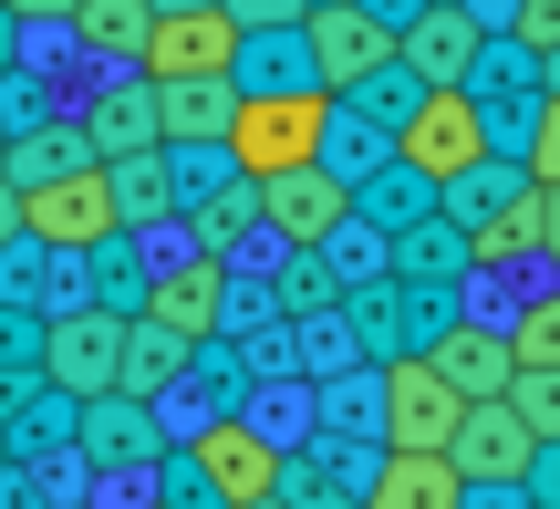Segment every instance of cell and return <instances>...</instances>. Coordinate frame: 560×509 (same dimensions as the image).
I'll return each mask as SVG.
<instances>
[{"label":"cell","mask_w":560,"mask_h":509,"mask_svg":"<svg viewBox=\"0 0 560 509\" xmlns=\"http://www.w3.org/2000/svg\"><path fill=\"white\" fill-rule=\"evenodd\" d=\"M11 240H21V198L0 187V250H11Z\"/></svg>","instance_id":"obj_42"},{"label":"cell","mask_w":560,"mask_h":509,"mask_svg":"<svg viewBox=\"0 0 560 509\" xmlns=\"http://www.w3.org/2000/svg\"><path fill=\"white\" fill-rule=\"evenodd\" d=\"M520 261H540V187H520L499 219L467 229V270H520Z\"/></svg>","instance_id":"obj_26"},{"label":"cell","mask_w":560,"mask_h":509,"mask_svg":"<svg viewBox=\"0 0 560 509\" xmlns=\"http://www.w3.org/2000/svg\"><path fill=\"white\" fill-rule=\"evenodd\" d=\"M229 53H240V32L219 21V0L208 11H177V21H145V53H136V83H229Z\"/></svg>","instance_id":"obj_7"},{"label":"cell","mask_w":560,"mask_h":509,"mask_svg":"<svg viewBox=\"0 0 560 509\" xmlns=\"http://www.w3.org/2000/svg\"><path fill=\"white\" fill-rule=\"evenodd\" d=\"M115 344H125V323H104V312H52L42 323V385L52 395H115Z\"/></svg>","instance_id":"obj_12"},{"label":"cell","mask_w":560,"mask_h":509,"mask_svg":"<svg viewBox=\"0 0 560 509\" xmlns=\"http://www.w3.org/2000/svg\"><path fill=\"white\" fill-rule=\"evenodd\" d=\"M353 11H363V21H374V32H405V21H416V11H425V0H353Z\"/></svg>","instance_id":"obj_38"},{"label":"cell","mask_w":560,"mask_h":509,"mask_svg":"<svg viewBox=\"0 0 560 509\" xmlns=\"http://www.w3.org/2000/svg\"><path fill=\"white\" fill-rule=\"evenodd\" d=\"M446 437H457V395H446L436 374L416 365V354L374 365V448H416V458H446Z\"/></svg>","instance_id":"obj_4"},{"label":"cell","mask_w":560,"mask_h":509,"mask_svg":"<svg viewBox=\"0 0 560 509\" xmlns=\"http://www.w3.org/2000/svg\"><path fill=\"white\" fill-rule=\"evenodd\" d=\"M229 115H240L229 83H166V94H156V146H219Z\"/></svg>","instance_id":"obj_25"},{"label":"cell","mask_w":560,"mask_h":509,"mask_svg":"<svg viewBox=\"0 0 560 509\" xmlns=\"http://www.w3.org/2000/svg\"><path fill=\"white\" fill-rule=\"evenodd\" d=\"M0 312H32V323L83 312V302H73V261L42 250V240H11V250H0Z\"/></svg>","instance_id":"obj_16"},{"label":"cell","mask_w":560,"mask_h":509,"mask_svg":"<svg viewBox=\"0 0 560 509\" xmlns=\"http://www.w3.org/2000/svg\"><path fill=\"white\" fill-rule=\"evenodd\" d=\"M509 333V365L520 374H560V281H540L520 302V323H499Z\"/></svg>","instance_id":"obj_29"},{"label":"cell","mask_w":560,"mask_h":509,"mask_svg":"<svg viewBox=\"0 0 560 509\" xmlns=\"http://www.w3.org/2000/svg\"><path fill=\"white\" fill-rule=\"evenodd\" d=\"M0 146H11V136H0Z\"/></svg>","instance_id":"obj_49"},{"label":"cell","mask_w":560,"mask_h":509,"mask_svg":"<svg viewBox=\"0 0 560 509\" xmlns=\"http://www.w3.org/2000/svg\"><path fill=\"white\" fill-rule=\"evenodd\" d=\"M509 416H520L540 448H560V374H520V385H509Z\"/></svg>","instance_id":"obj_32"},{"label":"cell","mask_w":560,"mask_h":509,"mask_svg":"<svg viewBox=\"0 0 560 509\" xmlns=\"http://www.w3.org/2000/svg\"><path fill=\"white\" fill-rule=\"evenodd\" d=\"M540 261L560 270V187H540Z\"/></svg>","instance_id":"obj_39"},{"label":"cell","mask_w":560,"mask_h":509,"mask_svg":"<svg viewBox=\"0 0 560 509\" xmlns=\"http://www.w3.org/2000/svg\"><path fill=\"white\" fill-rule=\"evenodd\" d=\"M520 187H529V177H520L509 157H478L467 177H446V187H436V219H446V229L467 240V229H478V219H499V208L520 198Z\"/></svg>","instance_id":"obj_28"},{"label":"cell","mask_w":560,"mask_h":509,"mask_svg":"<svg viewBox=\"0 0 560 509\" xmlns=\"http://www.w3.org/2000/svg\"><path fill=\"white\" fill-rule=\"evenodd\" d=\"M0 468H11V437H0Z\"/></svg>","instance_id":"obj_45"},{"label":"cell","mask_w":560,"mask_h":509,"mask_svg":"<svg viewBox=\"0 0 560 509\" xmlns=\"http://www.w3.org/2000/svg\"><path fill=\"white\" fill-rule=\"evenodd\" d=\"M301 416H312V437L374 448V365H342V374H322V385L301 395Z\"/></svg>","instance_id":"obj_23"},{"label":"cell","mask_w":560,"mask_h":509,"mask_svg":"<svg viewBox=\"0 0 560 509\" xmlns=\"http://www.w3.org/2000/svg\"><path fill=\"white\" fill-rule=\"evenodd\" d=\"M395 62L425 83V94H446V83H457L467 62H478V21H467L457 0H425V11L395 32Z\"/></svg>","instance_id":"obj_15"},{"label":"cell","mask_w":560,"mask_h":509,"mask_svg":"<svg viewBox=\"0 0 560 509\" xmlns=\"http://www.w3.org/2000/svg\"><path fill=\"white\" fill-rule=\"evenodd\" d=\"M301 53H312V94H353L395 62V32H374L353 0H322V11H301Z\"/></svg>","instance_id":"obj_6"},{"label":"cell","mask_w":560,"mask_h":509,"mask_svg":"<svg viewBox=\"0 0 560 509\" xmlns=\"http://www.w3.org/2000/svg\"><path fill=\"white\" fill-rule=\"evenodd\" d=\"M73 166H94V157H83V136H73V115H42V125H21V136L0 146V187H11V198L73 177Z\"/></svg>","instance_id":"obj_17"},{"label":"cell","mask_w":560,"mask_h":509,"mask_svg":"<svg viewBox=\"0 0 560 509\" xmlns=\"http://www.w3.org/2000/svg\"><path fill=\"white\" fill-rule=\"evenodd\" d=\"M540 94H550V104H560V53H550V62H540Z\"/></svg>","instance_id":"obj_44"},{"label":"cell","mask_w":560,"mask_h":509,"mask_svg":"<svg viewBox=\"0 0 560 509\" xmlns=\"http://www.w3.org/2000/svg\"><path fill=\"white\" fill-rule=\"evenodd\" d=\"M332 104H353L363 125H384V136H395V125H405V115H416V104H425V83L405 73V62H384L374 83H353V94H332Z\"/></svg>","instance_id":"obj_30"},{"label":"cell","mask_w":560,"mask_h":509,"mask_svg":"<svg viewBox=\"0 0 560 509\" xmlns=\"http://www.w3.org/2000/svg\"><path fill=\"white\" fill-rule=\"evenodd\" d=\"M529 448L540 437L509 416V395L499 406H457V437H446V468H457V489H520L529 478Z\"/></svg>","instance_id":"obj_9"},{"label":"cell","mask_w":560,"mask_h":509,"mask_svg":"<svg viewBox=\"0 0 560 509\" xmlns=\"http://www.w3.org/2000/svg\"><path fill=\"white\" fill-rule=\"evenodd\" d=\"M94 177H104V208H115V229H125V240L177 219V198H166V146H156V157H104Z\"/></svg>","instance_id":"obj_19"},{"label":"cell","mask_w":560,"mask_h":509,"mask_svg":"<svg viewBox=\"0 0 560 509\" xmlns=\"http://www.w3.org/2000/svg\"><path fill=\"white\" fill-rule=\"evenodd\" d=\"M260 509H280V499H260Z\"/></svg>","instance_id":"obj_48"},{"label":"cell","mask_w":560,"mask_h":509,"mask_svg":"<svg viewBox=\"0 0 560 509\" xmlns=\"http://www.w3.org/2000/svg\"><path fill=\"white\" fill-rule=\"evenodd\" d=\"M509 42H520L529 62H550L560 53V0H520V11H509Z\"/></svg>","instance_id":"obj_33"},{"label":"cell","mask_w":560,"mask_h":509,"mask_svg":"<svg viewBox=\"0 0 560 509\" xmlns=\"http://www.w3.org/2000/svg\"><path fill=\"white\" fill-rule=\"evenodd\" d=\"M301 11H322V0H301Z\"/></svg>","instance_id":"obj_46"},{"label":"cell","mask_w":560,"mask_h":509,"mask_svg":"<svg viewBox=\"0 0 560 509\" xmlns=\"http://www.w3.org/2000/svg\"><path fill=\"white\" fill-rule=\"evenodd\" d=\"M520 499H540V509H560V448H529V478H520Z\"/></svg>","instance_id":"obj_36"},{"label":"cell","mask_w":560,"mask_h":509,"mask_svg":"<svg viewBox=\"0 0 560 509\" xmlns=\"http://www.w3.org/2000/svg\"><path fill=\"white\" fill-rule=\"evenodd\" d=\"M62 42H83L104 73H136V53H145V0H83V11L62 21Z\"/></svg>","instance_id":"obj_24"},{"label":"cell","mask_w":560,"mask_h":509,"mask_svg":"<svg viewBox=\"0 0 560 509\" xmlns=\"http://www.w3.org/2000/svg\"><path fill=\"white\" fill-rule=\"evenodd\" d=\"M312 261L332 270V291H363V281H384V240H374V229H363V219H342L332 240L312 250Z\"/></svg>","instance_id":"obj_31"},{"label":"cell","mask_w":560,"mask_h":509,"mask_svg":"<svg viewBox=\"0 0 560 509\" xmlns=\"http://www.w3.org/2000/svg\"><path fill=\"white\" fill-rule=\"evenodd\" d=\"M219 21H229V32H291L301 0H219Z\"/></svg>","instance_id":"obj_34"},{"label":"cell","mask_w":560,"mask_h":509,"mask_svg":"<svg viewBox=\"0 0 560 509\" xmlns=\"http://www.w3.org/2000/svg\"><path fill=\"white\" fill-rule=\"evenodd\" d=\"M177 229H187V250H198V261H229L240 240H260V198H249V177H229V187H208V198H187Z\"/></svg>","instance_id":"obj_21"},{"label":"cell","mask_w":560,"mask_h":509,"mask_svg":"<svg viewBox=\"0 0 560 509\" xmlns=\"http://www.w3.org/2000/svg\"><path fill=\"white\" fill-rule=\"evenodd\" d=\"M62 509H83V499H62Z\"/></svg>","instance_id":"obj_47"},{"label":"cell","mask_w":560,"mask_h":509,"mask_svg":"<svg viewBox=\"0 0 560 509\" xmlns=\"http://www.w3.org/2000/svg\"><path fill=\"white\" fill-rule=\"evenodd\" d=\"M0 11H11V21H21V32H62V21H73V11H83V0H0Z\"/></svg>","instance_id":"obj_35"},{"label":"cell","mask_w":560,"mask_h":509,"mask_svg":"<svg viewBox=\"0 0 560 509\" xmlns=\"http://www.w3.org/2000/svg\"><path fill=\"white\" fill-rule=\"evenodd\" d=\"M177 448H187V468L208 478V499H219V509H260L280 489V437H260L249 416H198Z\"/></svg>","instance_id":"obj_3"},{"label":"cell","mask_w":560,"mask_h":509,"mask_svg":"<svg viewBox=\"0 0 560 509\" xmlns=\"http://www.w3.org/2000/svg\"><path fill=\"white\" fill-rule=\"evenodd\" d=\"M73 136H83V157H156V83H136V73H104V94L73 115Z\"/></svg>","instance_id":"obj_14"},{"label":"cell","mask_w":560,"mask_h":509,"mask_svg":"<svg viewBox=\"0 0 560 509\" xmlns=\"http://www.w3.org/2000/svg\"><path fill=\"white\" fill-rule=\"evenodd\" d=\"M416 365L436 374L457 406H499V395L520 385V365H509V333H499V323H467V312H457V323H446L436 344L416 354Z\"/></svg>","instance_id":"obj_10"},{"label":"cell","mask_w":560,"mask_h":509,"mask_svg":"<svg viewBox=\"0 0 560 509\" xmlns=\"http://www.w3.org/2000/svg\"><path fill=\"white\" fill-rule=\"evenodd\" d=\"M353 219L374 229V240H405L416 219H436V187H425V177H405V166H374V177L353 187Z\"/></svg>","instance_id":"obj_27"},{"label":"cell","mask_w":560,"mask_h":509,"mask_svg":"<svg viewBox=\"0 0 560 509\" xmlns=\"http://www.w3.org/2000/svg\"><path fill=\"white\" fill-rule=\"evenodd\" d=\"M21 240L62 250V261H83L94 240H115V208H104V177H94V166H73V177L32 187V198H21Z\"/></svg>","instance_id":"obj_11"},{"label":"cell","mask_w":560,"mask_h":509,"mask_svg":"<svg viewBox=\"0 0 560 509\" xmlns=\"http://www.w3.org/2000/svg\"><path fill=\"white\" fill-rule=\"evenodd\" d=\"M166 448H177L166 406H136V395H83L73 406V468L83 478H145Z\"/></svg>","instance_id":"obj_2"},{"label":"cell","mask_w":560,"mask_h":509,"mask_svg":"<svg viewBox=\"0 0 560 509\" xmlns=\"http://www.w3.org/2000/svg\"><path fill=\"white\" fill-rule=\"evenodd\" d=\"M229 94H312L301 21H291V32H240V53H229Z\"/></svg>","instance_id":"obj_18"},{"label":"cell","mask_w":560,"mask_h":509,"mask_svg":"<svg viewBox=\"0 0 560 509\" xmlns=\"http://www.w3.org/2000/svg\"><path fill=\"white\" fill-rule=\"evenodd\" d=\"M177 11H208V0H145V21H177Z\"/></svg>","instance_id":"obj_43"},{"label":"cell","mask_w":560,"mask_h":509,"mask_svg":"<svg viewBox=\"0 0 560 509\" xmlns=\"http://www.w3.org/2000/svg\"><path fill=\"white\" fill-rule=\"evenodd\" d=\"M260 198V229H270V250H322L342 219H353V198H342L322 166H291V177H260L249 187Z\"/></svg>","instance_id":"obj_13"},{"label":"cell","mask_w":560,"mask_h":509,"mask_svg":"<svg viewBox=\"0 0 560 509\" xmlns=\"http://www.w3.org/2000/svg\"><path fill=\"white\" fill-rule=\"evenodd\" d=\"M363 509H457V468L416 448H384L374 478H363Z\"/></svg>","instance_id":"obj_20"},{"label":"cell","mask_w":560,"mask_h":509,"mask_svg":"<svg viewBox=\"0 0 560 509\" xmlns=\"http://www.w3.org/2000/svg\"><path fill=\"white\" fill-rule=\"evenodd\" d=\"M0 509H52L42 499V468H0Z\"/></svg>","instance_id":"obj_37"},{"label":"cell","mask_w":560,"mask_h":509,"mask_svg":"<svg viewBox=\"0 0 560 509\" xmlns=\"http://www.w3.org/2000/svg\"><path fill=\"white\" fill-rule=\"evenodd\" d=\"M21 62H32V42H21V21H11V11H0V83H11V73H21Z\"/></svg>","instance_id":"obj_40"},{"label":"cell","mask_w":560,"mask_h":509,"mask_svg":"<svg viewBox=\"0 0 560 509\" xmlns=\"http://www.w3.org/2000/svg\"><path fill=\"white\" fill-rule=\"evenodd\" d=\"M229 312V261H198V250H177V261H156V281H145V312L136 323H156L166 344H208Z\"/></svg>","instance_id":"obj_8"},{"label":"cell","mask_w":560,"mask_h":509,"mask_svg":"<svg viewBox=\"0 0 560 509\" xmlns=\"http://www.w3.org/2000/svg\"><path fill=\"white\" fill-rule=\"evenodd\" d=\"M488 157V136H478V104L446 83V94H425L416 115L395 125V166L405 177H425V187H446V177H467V166Z\"/></svg>","instance_id":"obj_5"},{"label":"cell","mask_w":560,"mask_h":509,"mask_svg":"<svg viewBox=\"0 0 560 509\" xmlns=\"http://www.w3.org/2000/svg\"><path fill=\"white\" fill-rule=\"evenodd\" d=\"M467 21H478V32H509V11H520V0H457Z\"/></svg>","instance_id":"obj_41"},{"label":"cell","mask_w":560,"mask_h":509,"mask_svg":"<svg viewBox=\"0 0 560 509\" xmlns=\"http://www.w3.org/2000/svg\"><path fill=\"white\" fill-rule=\"evenodd\" d=\"M322 115H332V94H240L219 157L240 166L249 187H260V177H291V166L322 157Z\"/></svg>","instance_id":"obj_1"},{"label":"cell","mask_w":560,"mask_h":509,"mask_svg":"<svg viewBox=\"0 0 560 509\" xmlns=\"http://www.w3.org/2000/svg\"><path fill=\"white\" fill-rule=\"evenodd\" d=\"M384 281H416V291H457L467 281V240L446 219H416L405 240H384Z\"/></svg>","instance_id":"obj_22"}]
</instances>
